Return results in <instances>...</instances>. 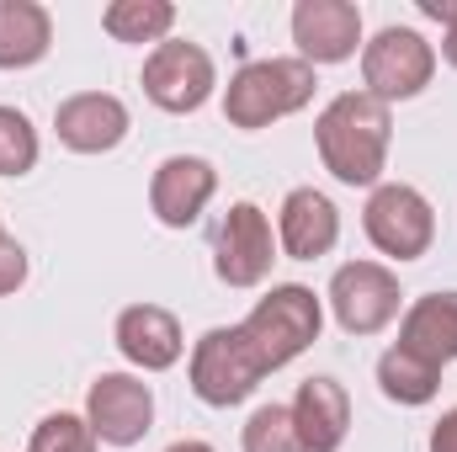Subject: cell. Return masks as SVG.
I'll use <instances>...</instances> for the list:
<instances>
[{
  "instance_id": "obj_20",
  "label": "cell",
  "mask_w": 457,
  "mask_h": 452,
  "mask_svg": "<svg viewBox=\"0 0 457 452\" xmlns=\"http://www.w3.org/2000/svg\"><path fill=\"white\" fill-rule=\"evenodd\" d=\"M102 27L117 43H154L160 48L176 27V5L170 0H112L102 11Z\"/></svg>"
},
{
  "instance_id": "obj_11",
  "label": "cell",
  "mask_w": 457,
  "mask_h": 452,
  "mask_svg": "<svg viewBox=\"0 0 457 452\" xmlns=\"http://www.w3.org/2000/svg\"><path fill=\"white\" fill-rule=\"evenodd\" d=\"M213 192H219V171L203 155H170L154 165L149 208L165 229H192L203 219V208L213 203Z\"/></svg>"
},
{
  "instance_id": "obj_16",
  "label": "cell",
  "mask_w": 457,
  "mask_h": 452,
  "mask_svg": "<svg viewBox=\"0 0 457 452\" xmlns=\"http://www.w3.org/2000/svg\"><path fill=\"white\" fill-rule=\"evenodd\" d=\"M287 410H293V426L303 437V452H341L345 431H351V394H345V383L309 378V383H298Z\"/></svg>"
},
{
  "instance_id": "obj_26",
  "label": "cell",
  "mask_w": 457,
  "mask_h": 452,
  "mask_svg": "<svg viewBox=\"0 0 457 452\" xmlns=\"http://www.w3.org/2000/svg\"><path fill=\"white\" fill-rule=\"evenodd\" d=\"M431 452H457V405L431 426Z\"/></svg>"
},
{
  "instance_id": "obj_8",
  "label": "cell",
  "mask_w": 457,
  "mask_h": 452,
  "mask_svg": "<svg viewBox=\"0 0 457 452\" xmlns=\"http://www.w3.org/2000/svg\"><path fill=\"white\" fill-rule=\"evenodd\" d=\"M325 298H330V314H336V325H341L345 336H378V331H388L399 320V304H404L399 277L388 266H378V261H345L341 272L330 277Z\"/></svg>"
},
{
  "instance_id": "obj_7",
  "label": "cell",
  "mask_w": 457,
  "mask_h": 452,
  "mask_svg": "<svg viewBox=\"0 0 457 452\" xmlns=\"http://www.w3.org/2000/svg\"><path fill=\"white\" fill-rule=\"evenodd\" d=\"M213 86H219L213 54L192 38H165L144 59V96L160 113H197L213 96Z\"/></svg>"
},
{
  "instance_id": "obj_27",
  "label": "cell",
  "mask_w": 457,
  "mask_h": 452,
  "mask_svg": "<svg viewBox=\"0 0 457 452\" xmlns=\"http://www.w3.org/2000/svg\"><path fill=\"white\" fill-rule=\"evenodd\" d=\"M165 452H219V448H208V442H192V437H187V442H170Z\"/></svg>"
},
{
  "instance_id": "obj_10",
  "label": "cell",
  "mask_w": 457,
  "mask_h": 452,
  "mask_svg": "<svg viewBox=\"0 0 457 452\" xmlns=\"http://www.w3.org/2000/svg\"><path fill=\"white\" fill-rule=\"evenodd\" d=\"M86 421L96 442L107 448H133L154 426V389L133 372H102L86 394Z\"/></svg>"
},
{
  "instance_id": "obj_24",
  "label": "cell",
  "mask_w": 457,
  "mask_h": 452,
  "mask_svg": "<svg viewBox=\"0 0 457 452\" xmlns=\"http://www.w3.org/2000/svg\"><path fill=\"white\" fill-rule=\"evenodd\" d=\"M21 282H27V250H21V239H11L0 229V298L16 293Z\"/></svg>"
},
{
  "instance_id": "obj_25",
  "label": "cell",
  "mask_w": 457,
  "mask_h": 452,
  "mask_svg": "<svg viewBox=\"0 0 457 452\" xmlns=\"http://www.w3.org/2000/svg\"><path fill=\"white\" fill-rule=\"evenodd\" d=\"M420 16L442 21V59L457 70V0H420Z\"/></svg>"
},
{
  "instance_id": "obj_9",
  "label": "cell",
  "mask_w": 457,
  "mask_h": 452,
  "mask_svg": "<svg viewBox=\"0 0 457 452\" xmlns=\"http://www.w3.org/2000/svg\"><path fill=\"white\" fill-rule=\"evenodd\" d=\"M277 261V234L271 219L255 203H234L213 229V272L224 288H261Z\"/></svg>"
},
{
  "instance_id": "obj_13",
  "label": "cell",
  "mask_w": 457,
  "mask_h": 452,
  "mask_svg": "<svg viewBox=\"0 0 457 452\" xmlns=\"http://www.w3.org/2000/svg\"><path fill=\"white\" fill-rule=\"evenodd\" d=\"M54 133L75 155H112L128 138V107L112 91H75L54 107Z\"/></svg>"
},
{
  "instance_id": "obj_14",
  "label": "cell",
  "mask_w": 457,
  "mask_h": 452,
  "mask_svg": "<svg viewBox=\"0 0 457 452\" xmlns=\"http://www.w3.org/2000/svg\"><path fill=\"white\" fill-rule=\"evenodd\" d=\"M112 336H117V351H122L133 367H144V372H165V367H176L181 351H187L181 320H176L170 309H160V304H128V309L117 314Z\"/></svg>"
},
{
  "instance_id": "obj_18",
  "label": "cell",
  "mask_w": 457,
  "mask_h": 452,
  "mask_svg": "<svg viewBox=\"0 0 457 452\" xmlns=\"http://www.w3.org/2000/svg\"><path fill=\"white\" fill-rule=\"evenodd\" d=\"M54 48V16L37 0H0V70H32Z\"/></svg>"
},
{
  "instance_id": "obj_1",
  "label": "cell",
  "mask_w": 457,
  "mask_h": 452,
  "mask_svg": "<svg viewBox=\"0 0 457 452\" xmlns=\"http://www.w3.org/2000/svg\"><path fill=\"white\" fill-rule=\"evenodd\" d=\"M314 144L341 187H378L394 144V113L367 91H341L314 122Z\"/></svg>"
},
{
  "instance_id": "obj_17",
  "label": "cell",
  "mask_w": 457,
  "mask_h": 452,
  "mask_svg": "<svg viewBox=\"0 0 457 452\" xmlns=\"http://www.w3.org/2000/svg\"><path fill=\"white\" fill-rule=\"evenodd\" d=\"M399 346L447 367L457 362V293H426L404 309L399 320Z\"/></svg>"
},
{
  "instance_id": "obj_22",
  "label": "cell",
  "mask_w": 457,
  "mask_h": 452,
  "mask_svg": "<svg viewBox=\"0 0 457 452\" xmlns=\"http://www.w3.org/2000/svg\"><path fill=\"white\" fill-rule=\"evenodd\" d=\"M96 448H102V442H96L91 421L59 410V415H43V421L32 426V448L27 452H96Z\"/></svg>"
},
{
  "instance_id": "obj_12",
  "label": "cell",
  "mask_w": 457,
  "mask_h": 452,
  "mask_svg": "<svg viewBox=\"0 0 457 452\" xmlns=\"http://www.w3.org/2000/svg\"><path fill=\"white\" fill-rule=\"evenodd\" d=\"M293 43L303 64H345L361 48V11L351 0H298Z\"/></svg>"
},
{
  "instance_id": "obj_4",
  "label": "cell",
  "mask_w": 457,
  "mask_h": 452,
  "mask_svg": "<svg viewBox=\"0 0 457 452\" xmlns=\"http://www.w3.org/2000/svg\"><path fill=\"white\" fill-rule=\"evenodd\" d=\"M261 378H266V362L250 346L245 325H213L192 346V394L213 410L245 405L261 389Z\"/></svg>"
},
{
  "instance_id": "obj_21",
  "label": "cell",
  "mask_w": 457,
  "mask_h": 452,
  "mask_svg": "<svg viewBox=\"0 0 457 452\" xmlns=\"http://www.w3.org/2000/svg\"><path fill=\"white\" fill-rule=\"evenodd\" d=\"M239 442H245V452H303V437H298L287 405H255Z\"/></svg>"
},
{
  "instance_id": "obj_19",
  "label": "cell",
  "mask_w": 457,
  "mask_h": 452,
  "mask_svg": "<svg viewBox=\"0 0 457 452\" xmlns=\"http://www.w3.org/2000/svg\"><path fill=\"white\" fill-rule=\"evenodd\" d=\"M378 389L394 405H431L436 389H442V367L415 356V351H404V346H388L378 356Z\"/></svg>"
},
{
  "instance_id": "obj_6",
  "label": "cell",
  "mask_w": 457,
  "mask_h": 452,
  "mask_svg": "<svg viewBox=\"0 0 457 452\" xmlns=\"http://www.w3.org/2000/svg\"><path fill=\"white\" fill-rule=\"evenodd\" d=\"M361 229L383 255L420 261L431 250V239H436V213H431L426 192H415L404 181H378L367 208H361Z\"/></svg>"
},
{
  "instance_id": "obj_5",
  "label": "cell",
  "mask_w": 457,
  "mask_h": 452,
  "mask_svg": "<svg viewBox=\"0 0 457 452\" xmlns=\"http://www.w3.org/2000/svg\"><path fill=\"white\" fill-rule=\"evenodd\" d=\"M431 75H436V48L415 27H383L372 43H361V80L367 96H378L383 107L420 96Z\"/></svg>"
},
{
  "instance_id": "obj_15",
  "label": "cell",
  "mask_w": 457,
  "mask_h": 452,
  "mask_svg": "<svg viewBox=\"0 0 457 452\" xmlns=\"http://www.w3.org/2000/svg\"><path fill=\"white\" fill-rule=\"evenodd\" d=\"M341 239V208L314 192V187H293L282 197V213H277V245L293 255V261H320L330 255Z\"/></svg>"
},
{
  "instance_id": "obj_23",
  "label": "cell",
  "mask_w": 457,
  "mask_h": 452,
  "mask_svg": "<svg viewBox=\"0 0 457 452\" xmlns=\"http://www.w3.org/2000/svg\"><path fill=\"white\" fill-rule=\"evenodd\" d=\"M37 165V128L27 113L0 107V176H27Z\"/></svg>"
},
{
  "instance_id": "obj_2",
  "label": "cell",
  "mask_w": 457,
  "mask_h": 452,
  "mask_svg": "<svg viewBox=\"0 0 457 452\" xmlns=\"http://www.w3.org/2000/svg\"><path fill=\"white\" fill-rule=\"evenodd\" d=\"M314 64L303 59H250L234 80L224 86V117L228 128H271L282 117L303 113L314 102Z\"/></svg>"
},
{
  "instance_id": "obj_3",
  "label": "cell",
  "mask_w": 457,
  "mask_h": 452,
  "mask_svg": "<svg viewBox=\"0 0 457 452\" xmlns=\"http://www.w3.org/2000/svg\"><path fill=\"white\" fill-rule=\"evenodd\" d=\"M245 336L250 346L261 351V362H266V372H277V367H287V362H298L314 340H320V325H325V304H320V293L314 288H303V282H277L245 320Z\"/></svg>"
}]
</instances>
